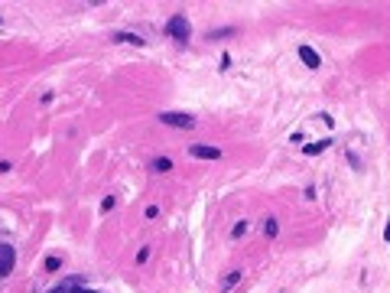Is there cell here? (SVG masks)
Wrapping results in <instances>:
<instances>
[{
    "label": "cell",
    "instance_id": "1",
    "mask_svg": "<svg viewBox=\"0 0 390 293\" xmlns=\"http://www.w3.org/2000/svg\"><path fill=\"white\" fill-rule=\"evenodd\" d=\"M163 33H166L173 43H179V46H189L192 23H189V17H182V13H173V17L166 20V26H163Z\"/></svg>",
    "mask_w": 390,
    "mask_h": 293
},
{
    "label": "cell",
    "instance_id": "2",
    "mask_svg": "<svg viewBox=\"0 0 390 293\" xmlns=\"http://www.w3.org/2000/svg\"><path fill=\"white\" fill-rule=\"evenodd\" d=\"M156 121L166 127H179V130L195 127V114H185V111H156Z\"/></svg>",
    "mask_w": 390,
    "mask_h": 293
},
{
    "label": "cell",
    "instance_id": "3",
    "mask_svg": "<svg viewBox=\"0 0 390 293\" xmlns=\"http://www.w3.org/2000/svg\"><path fill=\"white\" fill-rule=\"evenodd\" d=\"M13 267H17V248L10 241H0V280H7Z\"/></svg>",
    "mask_w": 390,
    "mask_h": 293
},
{
    "label": "cell",
    "instance_id": "4",
    "mask_svg": "<svg viewBox=\"0 0 390 293\" xmlns=\"http://www.w3.org/2000/svg\"><path fill=\"white\" fill-rule=\"evenodd\" d=\"M189 157L192 160H221L224 153L218 150V146H208V143H192L189 146Z\"/></svg>",
    "mask_w": 390,
    "mask_h": 293
},
{
    "label": "cell",
    "instance_id": "5",
    "mask_svg": "<svg viewBox=\"0 0 390 293\" xmlns=\"http://www.w3.org/2000/svg\"><path fill=\"white\" fill-rule=\"evenodd\" d=\"M299 59H302L306 68H319V65H322V56H319L312 46H299Z\"/></svg>",
    "mask_w": 390,
    "mask_h": 293
},
{
    "label": "cell",
    "instance_id": "6",
    "mask_svg": "<svg viewBox=\"0 0 390 293\" xmlns=\"http://www.w3.org/2000/svg\"><path fill=\"white\" fill-rule=\"evenodd\" d=\"M332 146V137H322V140H316V143H302V153L306 157H319V153H325Z\"/></svg>",
    "mask_w": 390,
    "mask_h": 293
},
{
    "label": "cell",
    "instance_id": "7",
    "mask_svg": "<svg viewBox=\"0 0 390 293\" xmlns=\"http://www.w3.org/2000/svg\"><path fill=\"white\" fill-rule=\"evenodd\" d=\"M111 40H114V43H130V46H146V40H143V36L127 33V29H117V33H111Z\"/></svg>",
    "mask_w": 390,
    "mask_h": 293
},
{
    "label": "cell",
    "instance_id": "8",
    "mask_svg": "<svg viewBox=\"0 0 390 293\" xmlns=\"http://www.w3.org/2000/svg\"><path fill=\"white\" fill-rule=\"evenodd\" d=\"M263 238H267V241H277L280 238V218L277 215H267V222H263Z\"/></svg>",
    "mask_w": 390,
    "mask_h": 293
},
{
    "label": "cell",
    "instance_id": "9",
    "mask_svg": "<svg viewBox=\"0 0 390 293\" xmlns=\"http://www.w3.org/2000/svg\"><path fill=\"white\" fill-rule=\"evenodd\" d=\"M241 277H244L241 271H228V274H224V280H221V293H231L241 283Z\"/></svg>",
    "mask_w": 390,
    "mask_h": 293
},
{
    "label": "cell",
    "instance_id": "10",
    "mask_svg": "<svg viewBox=\"0 0 390 293\" xmlns=\"http://www.w3.org/2000/svg\"><path fill=\"white\" fill-rule=\"evenodd\" d=\"M234 33H238L234 26H218V29H212V33H208V43H218V40H231Z\"/></svg>",
    "mask_w": 390,
    "mask_h": 293
},
{
    "label": "cell",
    "instance_id": "11",
    "mask_svg": "<svg viewBox=\"0 0 390 293\" xmlns=\"http://www.w3.org/2000/svg\"><path fill=\"white\" fill-rule=\"evenodd\" d=\"M150 169H153V173H169V169H173V160H169V157H153Z\"/></svg>",
    "mask_w": 390,
    "mask_h": 293
},
{
    "label": "cell",
    "instance_id": "12",
    "mask_svg": "<svg viewBox=\"0 0 390 293\" xmlns=\"http://www.w3.org/2000/svg\"><path fill=\"white\" fill-rule=\"evenodd\" d=\"M82 277H72V280H65V283H59V287H52V290H46V293H72L75 287H82Z\"/></svg>",
    "mask_w": 390,
    "mask_h": 293
},
{
    "label": "cell",
    "instance_id": "13",
    "mask_svg": "<svg viewBox=\"0 0 390 293\" xmlns=\"http://www.w3.org/2000/svg\"><path fill=\"white\" fill-rule=\"evenodd\" d=\"M43 267H46L49 274H56V271H62V258H59V254H49V258L43 261Z\"/></svg>",
    "mask_w": 390,
    "mask_h": 293
},
{
    "label": "cell",
    "instance_id": "14",
    "mask_svg": "<svg viewBox=\"0 0 390 293\" xmlns=\"http://www.w3.org/2000/svg\"><path fill=\"white\" fill-rule=\"evenodd\" d=\"M244 235H247V222H238V225L231 228V238L238 241V238H244Z\"/></svg>",
    "mask_w": 390,
    "mask_h": 293
},
{
    "label": "cell",
    "instance_id": "15",
    "mask_svg": "<svg viewBox=\"0 0 390 293\" xmlns=\"http://www.w3.org/2000/svg\"><path fill=\"white\" fill-rule=\"evenodd\" d=\"M146 261H150V244H143V248H140V251H137V264H140V267H143V264H146Z\"/></svg>",
    "mask_w": 390,
    "mask_h": 293
},
{
    "label": "cell",
    "instance_id": "16",
    "mask_svg": "<svg viewBox=\"0 0 390 293\" xmlns=\"http://www.w3.org/2000/svg\"><path fill=\"white\" fill-rule=\"evenodd\" d=\"M114 205H117V199H114V196H104V199H101V215H104V212H111Z\"/></svg>",
    "mask_w": 390,
    "mask_h": 293
},
{
    "label": "cell",
    "instance_id": "17",
    "mask_svg": "<svg viewBox=\"0 0 390 293\" xmlns=\"http://www.w3.org/2000/svg\"><path fill=\"white\" fill-rule=\"evenodd\" d=\"M345 157H348V163H351V169H361V157H358L355 150H348Z\"/></svg>",
    "mask_w": 390,
    "mask_h": 293
},
{
    "label": "cell",
    "instance_id": "18",
    "mask_svg": "<svg viewBox=\"0 0 390 293\" xmlns=\"http://www.w3.org/2000/svg\"><path fill=\"white\" fill-rule=\"evenodd\" d=\"M228 68H231V52H224L221 62H218V72H228Z\"/></svg>",
    "mask_w": 390,
    "mask_h": 293
},
{
    "label": "cell",
    "instance_id": "19",
    "mask_svg": "<svg viewBox=\"0 0 390 293\" xmlns=\"http://www.w3.org/2000/svg\"><path fill=\"white\" fill-rule=\"evenodd\" d=\"M143 215H146L150 222H153V218H160V205H146V212H143Z\"/></svg>",
    "mask_w": 390,
    "mask_h": 293
},
{
    "label": "cell",
    "instance_id": "20",
    "mask_svg": "<svg viewBox=\"0 0 390 293\" xmlns=\"http://www.w3.org/2000/svg\"><path fill=\"white\" fill-rule=\"evenodd\" d=\"M52 98H56V91H43V98H39V104H52Z\"/></svg>",
    "mask_w": 390,
    "mask_h": 293
},
{
    "label": "cell",
    "instance_id": "21",
    "mask_svg": "<svg viewBox=\"0 0 390 293\" xmlns=\"http://www.w3.org/2000/svg\"><path fill=\"white\" fill-rule=\"evenodd\" d=\"M290 140H293V143H296V146H302V143H306V134H299V130H296V134H293V137H290Z\"/></svg>",
    "mask_w": 390,
    "mask_h": 293
},
{
    "label": "cell",
    "instance_id": "22",
    "mask_svg": "<svg viewBox=\"0 0 390 293\" xmlns=\"http://www.w3.org/2000/svg\"><path fill=\"white\" fill-rule=\"evenodd\" d=\"M72 293H101V290H95V287H85V283H82V287H75Z\"/></svg>",
    "mask_w": 390,
    "mask_h": 293
},
{
    "label": "cell",
    "instance_id": "23",
    "mask_svg": "<svg viewBox=\"0 0 390 293\" xmlns=\"http://www.w3.org/2000/svg\"><path fill=\"white\" fill-rule=\"evenodd\" d=\"M10 166H13L10 160H0V173H10Z\"/></svg>",
    "mask_w": 390,
    "mask_h": 293
},
{
    "label": "cell",
    "instance_id": "24",
    "mask_svg": "<svg viewBox=\"0 0 390 293\" xmlns=\"http://www.w3.org/2000/svg\"><path fill=\"white\" fill-rule=\"evenodd\" d=\"M0 23H4V20H0Z\"/></svg>",
    "mask_w": 390,
    "mask_h": 293
}]
</instances>
